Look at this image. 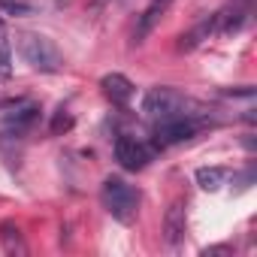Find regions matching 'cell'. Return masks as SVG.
Returning <instances> with one entry per match:
<instances>
[{
    "mask_svg": "<svg viewBox=\"0 0 257 257\" xmlns=\"http://www.w3.org/2000/svg\"><path fill=\"white\" fill-rule=\"evenodd\" d=\"M100 200H103L106 212L121 224H131L140 212V191L134 185H127L124 179H118V176H109L100 185Z\"/></svg>",
    "mask_w": 257,
    "mask_h": 257,
    "instance_id": "1",
    "label": "cell"
},
{
    "mask_svg": "<svg viewBox=\"0 0 257 257\" xmlns=\"http://www.w3.org/2000/svg\"><path fill=\"white\" fill-rule=\"evenodd\" d=\"M19 52H22L25 64L37 73H58L64 67V58H61L58 46L43 34H34V31L19 34Z\"/></svg>",
    "mask_w": 257,
    "mask_h": 257,
    "instance_id": "2",
    "label": "cell"
},
{
    "mask_svg": "<svg viewBox=\"0 0 257 257\" xmlns=\"http://www.w3.org/2000/svg\"><path fill=\"white\" fill-rule=\"evenodd\" d=\"M200 131V121L191 115V112H179V115H167V118H158L155 124V143L164 149V146H179V143H188L194 140Z\"/></svg>",
    "mask_w": 257,
    "mask_h": 257,
    "instance_id": "3",
    "label": "cell"
},
{
    "mask_svg": "<svg viewBox=\"0 0 257 257\" xmlns=\"http://www.w3.org/2000/svg\"><path fill=\"white\" fill-rule=\"evenodd\" d=\"M194 103L188 97H182L179 91L173 88H152L146 97H143V112L149 118H167V115H179V112H188ZM194 115V112H191Z\"/></svg>",
    "mask_w": 257,
    "mask_h": 257,
    "instance_id": "4",
    "label": "cell"
},
{
    "mask_svg": "<svg viewBox=\"0 0 257 257\" xmlns=\"http://www.w3.org/2000/svg\"><path fill=\"white\" fill-rule=\"evenodd\" d=\"M251 13H254V0H230L221 13H215V34H224V37L239 34L251 19Z\"/></svg>",
    "mask_w": 257,
    "mask_h": 257,
    "instance_id": "5",
    "label": "cell"
},
{
    "mask_svg": "<svg viewBox=\"0 0 257 257\" xmlns=\"http://www.w3.org/2000/svg\"><path fill=\"white\" fill-rule=\"evenodd\" d=\"M115 161H118L127 173H140V170L149 167L152 149L143 146V143H137L134 137H118V140H115Z\"/></svg>",
    "mask_w": 257,
    "mask_h": 257,
    "instance_id": "6",
    "label": "cell"
},
{
    "mask_svg": "<svg viewBox=\"0 0 257 257\" xmlns=\"http://www.w3.org/2000/svg\"><path fill=\"white\" fill-rule=\"evenodd\" d=\"M173 7V0H152V4L140 13L137 19V28H134V46H143L149 40V34L161 25V19L167 16V10Z\"/></svg>",
    "mask_w": 257,
    "mask_h": 257,
    "instance_id": "7",
    "label": "cell"
},
{
    "mask_svg": "<svg viewBox=\"0 0 257 257\" xmlns=\"http://www.w3.org/2000/svg\"><path fill=\"white\" fill-rule=\"evenodd\" d=\"M185 230H188V215H185V203L182 200H173L167 215H164V239L167 245H179L185 239Z\"/></svg>",
    "mask_w": 257,
    "mask_h": 257,
    "instance_id": "8",
    "label": "cell"
},
{
    "mask_svg": "<svg viewBox=\"0 0 257 257\" xmlns=\"http://www.w3.org/2000/svg\"><path fill=\"white\" fill-rule=\"evenodd\" d=\"M37 118H40V106H37V103H31V100H16V103L4 112V124H7V127H13L16 134L28 131V127H31Z\"/></svg>",
    "mask_w": 257,
    "mask_h": 257,
    "instance_id": "9",
    "label": "cell"
},
{
    "mask_svg": "<svg viewBox=\"0 0 257 257\" xmlns=\"http://www.w3.org/2000/svg\"><path fill=\"white\" fill-rule=\"evenodd\" d=\"M100 88H103V94L115 103V106H127L134 100V82L127 79V76H121V73H109V76H103L100 79Z\"/></svg>",
    "mask_w": 257,
    "mask_h": 257,
    "instance_id": "10",
    "label": "cell"
},
{
    "mask_svg": "<svg viewBox=\"0 0 257 257\" xmlns=\"http://www.w3.org/2000/svg\"><path fill=\"white\" fill-rule=\"evenodd\" d=\"M0 245H4V251L7 254H13V257H25L28 254V245H25V236H22V230L16 227V224H0Z\"/></svg>",
    "mask_w": 257,
    "mask_h": 257,
    "instance_id": "11",
    "label": "cell"
},
{
    "mask_svg": "<svg viewBox=\"0 0 257 257\" xmlns=\"http://www.w3.org/2000/svg\"><path fill=\"white\" fill-rule=\"evenodd\" d=\"M194 176H197V185L203 191H218L224 185V179H227V170L224 167H200Z\"/></svg>",
    "mask_w": 257,
    "mask_h": 257,
    "instance_id": "12",
    "label": "cell"
},
{
    "mask_svg": "<svg viewBox=\"0 0 257 257\" xmlns=\"http://www.w3.org/2000/svg\"><path fill=\"white\" fill-rule=\"evenodd\" d=\"M212 34H215V16H209L200 28H194L191 34H185L182 43H179V49H182V52H185V49H197V46H200L203 40H209Z\"/></svg>",
    "mask_w": 257,
    "mask_h": 257,
    "instance_id": "13",
    "label": "cell"
},
{
    "mask_svg": "<svg viewBox=\"0 0 257 257\" xmlns=\"http://www.w3.org/2000/svg\"><path fill=\"white\" fill-rule=\"evenodd\" d=\"M0 13L10 19H28L37 16V4L34 0H0Z\"/></svg>",
    "mask_w": 257,
    "mask_h": 257,
    "instance_id": "14",
    "label": "cell"
},
{
    "mask_svg": "<svg viewBox=\"0 0 257 257\" xmlns=\"http://www.w3.org/2000/svg\"><path fill=\"white\" fill-rule=\"evenodd\" d=\"M10 76H13V46H10L4 25H0V85L10 82Z\"/></svg>",
    "mask_w": 257,
    "mask_h": 257,
    "instance_id": "15",
    "label": "cell"
},
{
    "mask_svg": "<svg viewBox=\"0 0 257 257\" xmlns=\"http://www.w3.org/2000/svg\"><path fill=\"white\" fill-rule=\"evenodd\" d=\"M70 127H73V115H70L67 109H58V115H55V121H52V134L70 131Z\"/></svg>",
    "mask_w": 257,
    "mask_h": 257,
    "instance_id": "16",
    "label": "cell"
},
{
    "mask_svg": "<svg viewBox=\"0 0 257 257\" xmlns=\"http://www.w3.org/2000/svg\"><path fill=\"white\" fill-rule=\"evenodd\" d=\"M106 4H112V0H94V7H106Z\"/></svg>",
    "mask_w": 257,
    "mask_h": 257,
    "instance_id": "17",
    "label": "cell"
}]
</instances>
